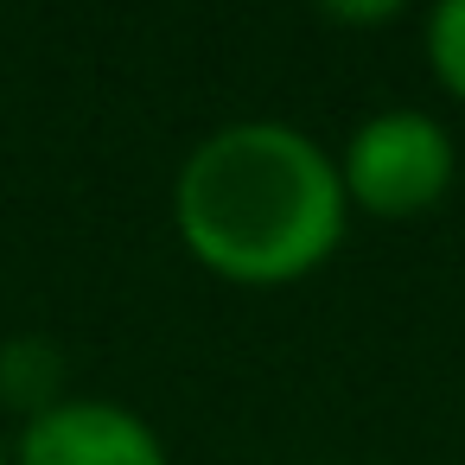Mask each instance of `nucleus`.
<instances>
[{
  "label": "nucleus",
  "mask_w": 465,
  "mask_h": 465,
  "mask_svg": "<svg viewBox=\"0 0 465 465\" xmlns=\"http://www.w3.org/2000/svg\"><path fill=\"white\" fill-rule=\"evenodd\" d=\"M0 465H14V446H7V440H0Z\"/></svg>",
  "instance_id": "nucleus-6"
},
{
  "label": "nucleus",
  "mask_w": 465,
  "mask_h": 465,
  "mask_svg": "<svg viewBox=\"0 0 465 465\" xmlns=\"http://www.w3.org/2000/svg\"><path fill=\"white\" fill-rule=\"evenodd\" d=\"M427 64L452 103H465V0H440L427 14Z\"/></svg>",
  "instance_id": "nucleus-5"
},
{
  "label": "nucleus",
  "mask_w": 465,
  "mask_h": 465,
  "mask_svg": "<svg viewBox=\"0 0 465 465\" xmlns=\"http://www.w3.org/2000/svg\"><path fill=\"white\" fill-rule=\"evenodd\" d=\"M14 465H173L166 440L122 401L64 395L14 440Z\"/></svg>",
  "instance_id": "nucleus-3"
},
{
  "label": "nucleus",
  "mask_w": 465,
  "mask_h": 465,
  "mask_svg": "<svg viewBox=\"0 0 465 465\" xmlns=\"http://www.w3.org/2000/svg\"><path fill=\"white\" fill-rule=\"evenodd\" d=\"M0 401L26 420L64 401V351L52 338H7L0 344Z\"/></svg>",
  "instance_id": "nucleus-4"
},
{
  "label": "nucleus",
  "mask_w": 465,
  "mask_h": 465,
  "mask_svg": "<svg viewBox=\"0 0 465 465\" xmlns=\"http://www.w3.org/2000/svg\"><path fill=\"white\" fill-rule=\"evenodd\" d=\"M338 179H344L351 211L401 223V217L433 211L452 192L459 147L427 109H376L370 122L351 128V141L338 153Z\"/></svg>",
  "instance_id": "nucleus-2"
},
{
  "label": "nucleus",
  "mask_w": 465,
  "mask_h": 465,
  "mask_svg": "<svg viewBox=\"0 0 465 465\" xmlns=\"http://www.w3.org/2000/svg\"><path fill=\"white\" fill-rule=\"evenodd\" d=\"M173 223L217 281L287 287L338 255L351 198L338 160L293 122H230L185 153Z\"/></svg>",
  "instance_id": "nucleus-1"
}]
</instances>
